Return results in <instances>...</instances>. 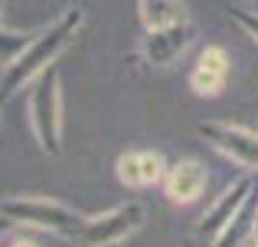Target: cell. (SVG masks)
I'll return each instance as SVG.
<instances>
[{"mask_svg":"<svg viewBox=\"0 0 258 247\" xmlns=\"http://www.w3.org/2000/svg\"><path fill=\"white\" fill-rule=\"evenodd\" d=\"M84 9L70 6L58 20H53L42 34H34V39L25 45V50L17 58L6 64L0 75V103L12 100L17 92H23L36 75H42L47 67H53L58 56L75 42V36L84 28Z\"/></svg>","mask_w":258,"mask_h":247,"instance_id":"cell-1","label":"cell"},{"mask_svg":"<svg viewBox=\"0 0 258 247\" xmlns=\"http://www.w3.org/2000/svg\"><path fill=\"white\" fill-rule=\"evenodd\" d=\"M61 78L53 67H47L42 75H36L28 84V119L31 131L36 136V145L47 156L61 153Z\"/></svg>","mask_w":258,"mask_h":247,"instance_id":"cell-2","label":"cell"},{"mask_svg":"<svg viewBox=\"0 0 258 247\" xmlns=\"http://www.w3.org/2000/svg\"><path fill=\"white\" fill-rule=\"evenodd\" d=\"M0 208L17 225H31L42 233H50L56 239H67V241L78 239L81 225L86 219V214H78L67 203H58L53 197H39V195L9 197V200L0 203Z\"/></svg>","mask_w":258,"mask_h":247,"instance_id":"cell-3","label":"cell"},{"mask_svg":"<svg viewBox=\"0 0 258 247\" xmlns=\"http://www.w3.org/2000/svg\"><path fill=\"white\" fill-rule=\"evenodd\" d=\"M147 214L142 203H122V206H114L103 214H95V217H86L84 225H81V233L75 239V244H119L128 236H134L136 230L145 225Z\"/></svg>","mask_w":258,"mask_h":247,"instance_id":"cell-4","label":"cell"},{"mask_svg":"<svg viewBox=\"0 0 258 247\" xmlns=\"http://www.w3.org/2000/svg\"><path fill=\"white\" fill-rule=\"evenodd\" d=\"M197 36H200V28H197L191 20L178 23V25H169V28L145 31L136 53H139V58L147 64V67L164 70V67H172V64L195 45Z\"/></svg>","mask_w":258,"mask_h":247,"instance_id":"cell-5","label":"cell"},{"mask_svg":"<svg viewBox=\"0 0 258 247\" xmlns=\"http://www.w3.org/2000/svg\"><path fill=\"white\" fill-rule=\"evenodd\" d=\"M197 134L203 136V142L214 147L217 153H222L225 158H230L233 164L247 169H258V131L244 128V125L233 122H200Z\"/></svg>","mask_w":258,"mask_h":247,"instance_id":"cell-6","label":"cell"},{"mask_svg":"<svg viewBox=\"0 0 258 247\" xmlns=\"http://www.w3.org/2000/svg\"><path fill=\"white\" fill-rule=\"evenodd\" d=\"M250 197H252V175L233 180V183L203 211L200 222H197V233L211 239V241H217L219 236L228 230V225L239 217V211L247 206Z\"/></svg>","mask_w":258,"mask_h":247,"instance_id":"cell-7","label":"cell"},{"mask_svg":"<svg viewBox=\"0 0 258 247\" xmlns=\"http://www.w3.org/2000/svg\"><path fill=\"white\" fill-rule=\"evenodd\" d=\"M167 158L161 150H125L117 158V178L128 189H150L167 175Z\"/></svg>","mask_w":258,"mask_h":247,"instance_id":"cell-8","label":"cell"},{"mask_svg":"<svg viewBox=\"0 0 258 247\" xmlns=\"http://www.w3.org/2000/svg\"><path fill=\"white\" fill-rule=\"evenodd\" d=\"M161 186H164V197L169 203H175V206H189V203H195L206 192L208 169H206V164L195 161V158H183L172 169H167Z\"/></svg>","mask_w":258,"mask_h":247,"instance_id":"cell-9","label":"cell"},{"mask_svg":"<svg viewBox=\"0 0 258 247\" xmlns=\"http://www.w3.org/2000/svg\"><path fill=\"white\" fill-rule=\"evenodd\" d=\"M230 75V56L225 47H206L197 56L195 67H191V78H189V89L197 97H217L225 89Z\"/></svg>","mask_w":258,"mask_h":247,"instance_id":"cell-10","label":"cell"},{"mask_svg":"<svg viewBox=\"0 0 258 247\" xmlns=\"http://www.w3.org/2000/svg\"><path fill=\"white\" fill-rule=\"evenodd\" d=\"M139 23L145 31L169 28L189 20V6L186 0H136Z\"/></svg>","mask_w":258,"mask_h":247,"instance_id":"cell-11","label":"cell"},{"mask_svg":"<svg viewBox=\"0 0 258 247\" xmlns=\"http://www.w3.org/2000/svg\"><path fill=\"white\" fill-rule=\"evenodd\" d=\"M230 17H233V23H239V28L258 45V12H250V9H230Z\"/></svg>","mask_w":258,"mask_h":247,"instance_id":"cell-12","label":"cell"},{"mask_svg":"<svg viewBox=\"0 0 258 247\" xmlns=\"http://www.w3.org/2000/svg\"><path fill=\"white\" fill-rule=\"evenodd\" d=\"M17 228V222H14L12 217H9L3 208H0V236H6V233H12V230Z\"/></svg>","mask_w":258,"mask_h":247,"instance_id":"cell-13","label":"cell"},{"mask_svg":"<svg viewBox=\"0 0 258 247\" xmlns=\"http://www.w3.org/2000/svg\"><path fill=\"white\" fill-rule=\"evenodd\" d=\"M0 28H3V9H0Z\"/></svg>","mask_w":258,"mask_h":247,"instance_id":"cell-14","label":"cell"},{"mask_svg":"<svg viewBox=\"0 0 258 247\" xmlns=\"http://www.w3.org/2000/svg\"><path fill=\"white\" fill-rule=\"evenodd\" d=\"M255 219H258V214H255Z\"/></svg>","mask_w":258,"mask_h":247,"instance_id":"cell-15","label":"cell"}]
</instances>
